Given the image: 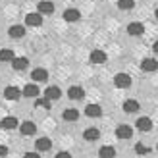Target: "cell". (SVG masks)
Wrapping results in <instances>:
<instances>
[{"mask_svg":"<svg viewBox=\"0 0 158 158\" xmlns=\"http://www.w3.org/2000/svg\"><path fill=\"white\" fill-rule=\"evenodd\" d=\"M85 114L89 116V118H100L102 116V108L98 104H89L85 108Z\"/></svg>","mask_w":158,"mask_h":158,"instance_id":"cell-19","label":"cell"},{"mask_svg":"<svg viewBox=\"0 0 158 158\" xmlns=\"http://www.w3.org/2000/svg\"><path fill=\"white\" fill-rule=\"evenodd\" d=\"M62 118H64L66 122H77L79 120V112H77L75 108H68V110H64Z\"/></svg>","mask_w":158,"mask_h":158,"instance_id":"cell-22","label":"cell"},{"mask_svg":"<svg viewBox=\"0 0 158 158\" xmlns=\"http://www.w3.org/2000/svg\"><path fill=\"white\" fill-rule=\"evenodd\" d=\"M127 33L131 37H141L145 33V25L143 23H139V21H131L129 25H127Z\"/></svg>","mask_w":158,"mask_h":158,"instance_id":"cell-3","label":"cell"},{"mask_svg":"<svg viewBox=\"0 0 158 158\" xmlns=\"http://www.w3.org/2000/svg\"><path fill=\"white\" fill-rule=\"evenodd\" d=\"M133 135V129H131V125H125L122 123L120 127H116V137L118 139H131Z\"/></svg>","mask_w":158,"mask_h":158,"instance_id":"cell-5","label":"cell"},{"mask_svg":"<svg viewBox=\"0 0 158 158\" xmlns=\"http://www.w3.org/2000/svg\"><path fill=\"white\" fill-rule=\"evenodd\" d=\"M8 35H10L12 39H21L23 35H25V27L23 25H12L10 29H8Z\"/></svg>","mask_w":158,"mask_h":158,"instance_id":"cell-18","label":"cell"},{"mask_svg":"<svg viewBox=\"0 0 158 158\" xmlns=\"http://www.w3.org/2000/svg\"><path fill=\"white\" fill-rule=\"evenodd\" d=\"M25 23H27V25H31V27H39L43 23V14L41 12H31V14H27L25 15Z\"/></svg>","mask_w":158,"mask_h":158,"instance_id":"cell-1","label":"cell"},{"mask_svg":"<svg viewBox=\"0 0 158 158\" xmlns=\"http://www.w3.org/2000/svg\"><path fill=\"white\" fill-rule=\"evenodd\" d=\"M106 52L104 50H93L91 52V64H104L106 62Z\"/></svg>","mask_w":158,"mask_h":158,"instance_id":"cell-12","label":"cell"},{"mask_svg":"<svg viewBox=\"0 0 158 158\" xmlns=\"http://www.w3.org/2000/svg\"><path fill=\"white\" fill-rule=\"evenodd\" d=\"M135 6V0H118V8L120 10H131Z\"/></svg>","mask_w":158,"mask_h":158,"instance_id":"cell-27","label":"cell"},{"mask_svg":"<svg viewBox=\"0 0 158 158\" xmlns=\"http://www.w3.org/2000/svg\"><path fill=\"white\" fill-rule=\"evenodd\" d=\"M66 156H69V152H64V151L58 152V158H66Z\"/></svg>","mask_w":158,"mask_h":158,"instance_id":"cell-31","label":"cell"},{"mask_svg":"<svg viewBox=\"0 0 158 158\" xmlns=\"http://www.w3.org/2000/svg\"><path fill=\"white\" fill-rule=\"evenodd\" d=\"M141 69H143V72H156L158 62L154 58H145V60H141Z\"/></svg>","mask_w":158,"mask_h":158,"instance_id":"cell-9","label":"cell"},{"mask_svg":"<svg viewBox=\"0 0 158 158\" xmlns=\"http://www.w3.org/2000/svg\"><path fill=\"white\" fill-rule=\"evenodd\" d=\"M50 98L48 97H37L35 98V108H46V110H48L50 108Z\"/></svg>","mask_w":158,"mask_h":158,"instance_id":"cell-24","label":"cell"},{"mask_svg":"<svg viewBox=\"0 0 158 158\" xmlns=\"http://www.w3.org/2000/svg\"><path fill=\"white\" fill-rule=\"evenodd\" d=\"M154 18L158 19V8H156V10H154Z\"/></svg>","mask_w":158,"mask_h":158,"instance_id":"cell-33","label":"cell"},{"mask_svg":"<svg viewBox=\"0 0 158 158\" xmlns=\"http://www.w3.org/2000/svg\"><path fill=\"white\" fill-rule=\"evenodd\" d=\"M156 148H158V145H156Z\"/></svg>","mask_w":158,"mask_h":158,"instance_id":"cell-35","label":"cell"},{"mask_svg":"<svg viewBox=\"0 0 158 158\" xmlns=\"http://www.w3.org/2000/svg\"><path fill=\"white\" fill-rule=\"evenodd\" d=\"M83 137H85L87 141H97V139L100 137V131H98V127H87V129L83 131Z\"/></svg>","mask_w":158,"mask_h":158,"instance_id":"cell-21","label":"cell"},{"mask_svg":"<svg viewBox=\"0 0 158 158\" xmlns=\"http://www.w3.org/2000/svg\"><path fill=\"white\" fill-rule=\"evenodd\" d=\"M27 66H29V60H27V58H23V56H21V58H14V60H12V68H14V69H18V72L25 69Z\"/></svg>","mask_w":158,"mask_h":158,"instance_id":"cell-23","label":"cell"},{"mask_svg":"<svg viewBox=\"0 0 158 158\" xmlns=\"http://www.w3.org/2000/svg\"><path fill=\"white\" fill-rule=\"evenodd\" d=\"M31 79H33V81H46V79H48V72H46V69H43V68H37V69H33V72H31Z\"/></svg>","mask_w":158,"mask_h":158,"instance_id":"cell-11","label":"cell"},{"mask_svg":"<svg viewBox=\"0 0 158 158\" xmlns=\"http://www.w3.org/2000/svg\"><path fill=\"white\" fill-rule=\"evenodd\" d=\"M37 8H39V12H41L43 15H48V14L54 12V4L50 2V0H43V2H39Z\"/></svg>","mask_w":158,"mask_h":158,"instance_id":"cell-15","label":"cell"},{"mask_svg":"<svg viewBox=\"0 0 158 158\" xmlns=\"http://www.w3.org/2000/svg\"><path fill=\"white\" fill-rule=\"evenodd\" d=\"M135 152H137V154H148V152H151V148L145 147L143 143H137V145H135Z\"/></svg>","mask_w":158,"mask_h":158,"instance_id":"cell-28","label":"cell"},{"mask_svg":"<svg viewBox=\"0 0 158 158\" xmlns=\"http://www.w3.org/2000/svg\"><path fill=\"white\" fill-rule=\"evenodd\" d=\"M15 56H14V50L10 48H2L0 50V62H12Z\"/></svg>","mask_w":158,"mask_h":158,"instance_id":"cell-26","label":"cell"},{"mask_svg":"<svg viewBox=\"0 0 158 158\" xmlns=\"http://www.w3.org/2000/svg\"><path fill=\"white\" fill-rule=\"evenodd\" d=\"M15 127H19V122L14 116H6L2 120V129H15Z\"/></svg>","mask_w":158,"mask_h":158,"instance_id":"cell-20","label":"cell"},{"mask_svg":"<svg viewBox=\"0 0 158 158\" xmlns=\"http://www.w3.org/2000/svg\"><path fill=\"white\" fill-rule=\"evenodd\" d=\"M114 85L120 87V89H127V87L131 85V77L127 73H116L114 77Z\"/></svg>","mask_w":158,"mask_h":158,"instance_id":"cell-2","label":"cell"},{"mask_svg":"<svg viewBox=\"0 0 158 158\" xmlns=\"http://www.w3.org/2000/svg\"><path fill=\"white\" fill-rule=\"evenodd\" d=\"M98 154H100L102 158H112V156H116V148H114V147H100Z\"/></svg>","mask_w":158,"mask_h":158,"instance_id":"cell-25","label":"cell"},{"mask_svg":"<svg viewBox=\"0 0 158 158\" xmlns=\"http://www.w3.org/2000/svg\"><path fill=\"white\" fill-rule=\"evenodd\" d=\"M6 154H8V147L0 145V156H6Z\"/></svg>","mask_w":158,"mask_h":158,"instance_id":"cell-29","label":"cell"},{"mask_svg":"<svg viewBox=\"0 0 158 158\" xmlns=\"http://www.w3.org/2000/svg\"><path fill=\"white\" fill-rule=\"evenodd\" d=\"M4 97H6L8 100H18L19 97H23V91L12 85V87H6V89H4Z\"/></svg>","mask_w":158,"mask_h":158,"instance_id":"cell-4","label":"cell"},{"mask_svg":"<svg viewBox=\"0 0 158 158\" xmlns=\"http://www.w3.org/2000/svg\"><path fill=\"white\" fill-rule=\"evenodd\" d=\"M68 97L72 98V100H79V98H83V97H85V91L81 89V87L73 85V87H69V89H68Z\"/></svg>","mask_w":158,"mask_h":158,"instance_id":"cell-14","label":"cell"},{"mask_svg":"<svg viewBox=\"0 0 158 158\" xmlns=\"http://www.w3.org/2000/svg\"><path fill=\"white\" fill-rule=\"evenodd\" d=\"M152 50H154V52H156V54H158V41H156V43H154V44H152Z\"/></svg>","mask_w":158,"mask_h":158,"instance_id":"cell-32","label":"cell"},{"mask_svg":"<svg viewBox=\"0 0 158 158\" xmlns=\"http://www.w3.org/2000/svg\"><path fill=\"white\" fill-rule=\"evenodd\" d=\"M50 147H52V143H50V139L48 137H39L37 141H35V148L39 152H46V151H50Z\"/></svg>","mask_w":158,"mask_h":158,"instance_id":"cell-7","label":"cell"},{"mask_svg":"<svg viewBox=\"0 0 158 158\" xmlns=\"http://www.w3.org/2000/svg\"><path fill=\"white\" fill-rule=\"evenodd\" d=\"M39 93H41V91H39L37 83H29V85L23 87V97H27V98H37Z\"/></svg>","mask_w":158,"mask_h":158,"instance_id":"cell-6","label":"cell"},{"mask_svg":"<svg viewBox=\"0 0 158 158\" xmlns=\"http://www.w3.org/2000/svg\"><path fill=\"white\" fill-rule=\"evenodd\" d=\"M44 97H48L50 100H58V98L62 97V91H60V87H54V85L46 87V89H44Z\"/></svg>","mask_w":158,"mask_h":158,"instance_id":"cell-13","label":"cell"},{"mask_svg":"<svg viewBox=\"0 0 158 158\" xmlns=\"http://www.w3.org/2000/svg\"><path fill=\"white\" fill-rule=\"evenodd\" d=\"M64 19L66 21H79L81 19V14H79V10H75V8H68V10L64 12Z\"/></svg>","mask_w":158,"mask_h":158,"instance_id":"cell-16","label":"cell"},{"mask_svg":"<svg viewBox=\"0 0 158 158\" xmlns=\"http://www.w3.org/2000/svg\"><path fill=\"white\" fill-rule=\"evenodd\" d=\"M139 102L137 100H133V98H129V100H125L123 102V112L125 114H135V112H139Z\"/></svg>","mask_w":158,"mask_h":158,"instance_id":"cell-10","label":"cell"},{"mask_svg":"<svg viewBox=\"0 0 158 158\" xmlns=\"http://www.w3.org/2000/svg\"><path fill=\"white\" fill-rule=\"evenodd\" d=\"M0 129H2V122H0Z\"/></svg>","mask_w":158,"mask_h":158,"instance_id":"cell-34","label":"cell"},{"mask_svg":"<svg viewBox=\"0 0 158 158\" xmlns=\"http://www.w3.org/2000/svg\"><path fill=\"white\" fill-rule=\"evenodd\" d=\"M25 156H27V158H35V156H39V151H37V152H27Z\"/></svg>","mask_w":158,"mask_h":158,"instance_id":"cell-30","label":"cell"},{"mask_svg":"<svg viewBox=\"0 0 158 158\" xmlns=\"http://www.w3.org/2000/svg\"><path fill=\"white\" fill-rule=\"evenodd\" d=\"M19 131H21V135H35L37 127H35L33 122H23V123L19 125Z\"/></svg>","mask_w":158,"mask_h":158,"instance_id":"cell-17","label":"cell"},{"mask_svg":"<svg viewBox=\"0 0 158 158\" xmlns=\"http://www.w3.org/2000/svg\"><path fill=\"white\" fill-rule=\"evenodd\" d=\"M135 127L139 131H151L152 129V120H151V118H147V116H143V118H139V120H137Z\"/></svg>","mask_w":158,"mask_h":158,"instance_id":"cell-8","label":"cell"}]
</instances>
